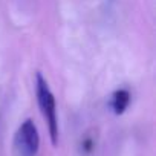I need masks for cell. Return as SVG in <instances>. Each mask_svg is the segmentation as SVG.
I'll return each instance as SVG.
<instances>
[{"instance_id": "3957f363", "label": "cell", "mask_w": 156, "mask_h": 156, "mask_svg": "<svg viewBox=\"0 0 156 156\" xmlns=\"http://www.w3.org/2000/svg\"><path fill=\"white\" fill-rule=\"evenodd\" d=\"M130 103V94L126 89H118L116 92H113L112 95V101H110V107L113 110L115 115H122L127 109Z\"/></svg>"}, {"instance_id": "7a4b0ae2", "label": "cell", "mask_w": 156, "mask_h": 156, "mask_svg": "<svg viewBox=\"0 0 156 156\" xmlns=\"http://www.w3.org/2000/svg\"><path fill=\"white\" fill-rule=\"evenodd\" d=\"M40 148V135L32 119L22 122L14 136V156H37Z\"/></svg>"}, {"instance_id": "277c9868", "label": "cell", "mask_w": 156, "mask_h": 156, "mask_svg": "<svg viewBox=\"0 0 156 156\" xmlns=\"http://www.w3.org/2000/svg\"><path fill=\"white\" fill-rule=\"evenodd\" d=\"M95 136L94 135H86L83 139H81V144H80V150H81V154L87 156V154H92V151L95 150Z\"/></svg>"}, {"instance_id": "6da1fadb", "label": "cell", "mask_w": 156, "mask_h": 156, "mask_svg": "<svg viewBox=\"0 0 156 156\" xmlns=\"http://www.w3.org/2000/svg\"><path fill=\"white\" fill-rule=\"evenodd\" d=\"M35 94H37V103L41 110V115L48 122L51 142H52V145H57L58 144V119H57L55 97L51 92L48 81L43 78V75L40 72L35 73Z\"/></svg>"}]
</instances>
